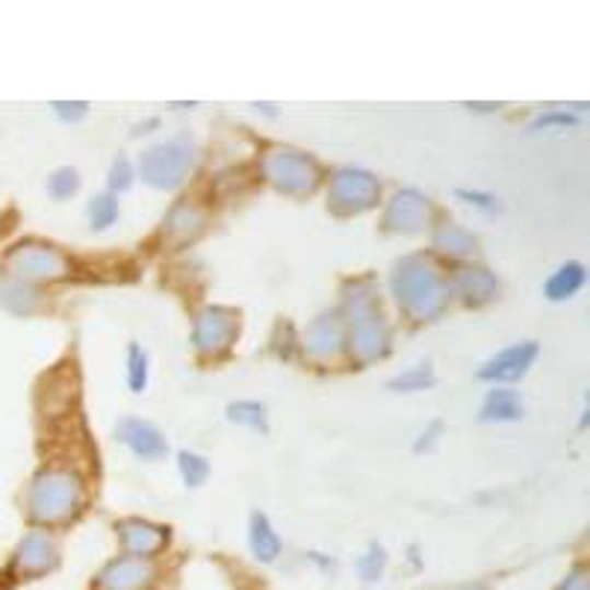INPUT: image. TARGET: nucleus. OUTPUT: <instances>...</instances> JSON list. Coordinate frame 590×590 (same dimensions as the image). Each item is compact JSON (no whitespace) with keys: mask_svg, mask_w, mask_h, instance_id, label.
I'll return each mask as SVG.
<instances>
[{"mask_svg":"<svg viewBox=\"0 0 590 590\" xmlns=\"http://www.w3.org/2000/svg\"><path fill=\"white\" fill-rule=\"evenodd\" d=\"M381 567H384V549H381V546H372V549H369L367 555H363V558H360V562H358L360 576H363V579H367V581L378 579V572H381Z\"/></svg>","mask_w":590,"mask_h":590,"instance_id":"25","label":"nucleus"},{"mask_svg":"<svg viewBox=\"0 0 590 590\" xmlns=\"http://www.w3.org/2000/svg\"><path fill=\"white\" fill-rule=\"evenodd\" d=\"M189 165H193V148L186 146L184 139L154 146L139 160L142 177L151 186H163V189L181 184L186 172H189Z\"/></svg>","mask_w":590,"mask_h":590,"instance_id":"3","label":"nucleus"},{"mask_svg":"<svg viewBox=\"0 0 590 590\" xmlns=\"http://www.w3.org/2000/svg\"><path fill=\"white\" fill-rule=\"evenodd\" d=\"M233 334H236V320H233V313L210 308L198 316V325H195V346L201 351H222L231 346Z\"/></svg>","mask_w":590,"mask_h":590,"instance_id":"8","label":"nucleus"},{"mask_svg":"<svg viewBox=\"0 0 590 590\" xmlns=\"http://www.w3.org/2000/svg\"><path fill=\"white\" fill-rule=\"evenodd\" d=\"M228 416H231V423L248 426L254 431H266V410L257 402H236L228 407Z\"/></svg>","mask_w":590,"mask_h":590,"instance_id":"19","label":"nucleus"},{"mask_svg":"<svg viewBox=\"0 0 590 590\" xmlns=\"http://www.w3.org/2000/svg\"><path fill=\"white\" fill-rule=\"evenodd\" d=\"M118 219V201L113 195H97L89 204V222L95 231H107L109 224Z\"/></svg>","mask_w":590,"mask_h":590,"instance_id":"18","label":"nucleus"},{"mask_svg":"<svg viewBox=\"0 0 590 590\" xmlns=\"http://www.w3.org/2000/svg\"><path fill=\"white\" fill-rule=\"evenodd\" d=\"M562 590H585V579H581V572L570 576V579H567V585H564Z\"/></svg>","mask_w":590,"mask_h":590,"instance_id":"30","label":"nucleus"},{"mask_svg":"<svg viewBox=\"0 0 590 590\" xmlns=\"http://www.w3.org/2000/svg\"><path fill=\"white\" fill-rule=\"evenodd\" d=\"M10 269L24 281H48L62 275L66 263L50 245H21L19 252H12Z\"/></svg>","mask_w":590,"mask_h":590,"instance_id":"6","label":"nucleus"},{"mask_svg":"<svg viewBox=\"0 0 590 590\" xmlns=\"http://www.w3.org/2000/svg\"><path fill=\"white\" fill-rule=\"evenodd\" d=\"M127 378H130V390L134 393H142L148 384V355L139 346H130L127 351Z\"/></svg>","mask_w":590,"mask_h":590,"instance_id":"20","label":"nucleus"},{"mask_svg":"<svg viewBox=\"0 0 590 590\" xmlns=\"http://www.w3.org/2000/svg\"><path fill=\"white\" fill-rule=\"evenodd\" d=\"M461 198H470V204H475V207H484V210H496L494 198H484V195H473V193H458Z\"/></svg>","mask_w":590,"mask_h":590,"instance_id":"29","label":"nucleus"},{"mask_svg":"<svg viewBox=\"0 0 590 590\" xmlns=\"http://www.w3.org/2000/svg\"><path fill=\"white\" fill-rule=\"evenodd\" d=\"M27 296H33V292H30L24 284H7V287H0V304L10 308L12 313H30Z\"/></svg>","mask_w":590,"mask_h":590,"instance_id":"23","label":"nucleus"},{"mask_svg":"<svg viewBox=\"0 0 590 590\" xmlns=\"http://www.w3.org/2000/svg\"><path fill=\"white\" fill-rule=\"evenodd\" d=\"M537 358V343H517L511 349L499 351L496 358L484 363L482 378L484 381H517L529 372V367Z\"/></svg>","mask_w":590,"mask_h":590,"instance_id":"7","label":"nucleus"},{"mask_svg":"<svg viewBox=\"0 0 590 590\" xmlns=\"http://www.w3.org/2000/svg\"><path fill=\"white\" fill-rule=\"evenodd\" d=\"M461 287H464L466 301H475V304L490 299V292L496 290L494 278L484 269H466L464 275H461Z\"/></svg>","mask_w":590,"mask_h":590,"instance_id":"17","label":"nucleus"},{"mask_svg":"<svg viewBox=\"0 0 590 590\" xmlns=\"http://www.w3.org/2000/svg\"><path fill=\"white\" fill-rule=\"evenodd\" d=\"M80 505V482L71 473H42L27 494L30 513L42 523H57Z\"/></svg>","mask_w":590,"mask_h":590,"instance_id":"1","label":"nucleus"},{"mask_svg":"<svg viewBox=\"0 0 590 590\" xmlns=\"http://www.w3.org/2000/svg\"><path fill=\"white\" fill-rule=\"evenodd\" d=\"M378 201V184L375 177L358 169H343L334 181V193H331V207L337 213H363Z\"/></svg>","mask_w":590,"mask_h":590,"instance_id":"4","label":"nucleus"},{"mask_svg":"<svg viewBox=\"0 0 590 590\" xmlns=\"http://www.w3.org/2000/svg\"><path fill=\"white\" fill-rule=\"evenodd\" d=\"M118 440L142 461H157V458H163L169 452L165 437L146 419H122L118 423Z\"/></svg>","mask_w":590,"mask_h":590,"instance_id":"9","label":"nucleus"},{"mask_svg":"<svg viewBox=\"0 0 590 590\" xmlns=\"http://www.w3.org/2000/svg\"><path fill=\"white\" fill-rule=\"evenodd\" d=\"M549 125L572 127V125H576V118H572V116H546V118H541V122H534V127H549Z\"/></svg>","mask_w":590,"mask_h":590,"instance_id":"28","label":"nucleus"},{"mask_svg":"<svg viewBox=\"0 0 590 590\" xmlns=\"http://www.w3.org/2000/svg\"><path fill=\"white\" fill-rule=\"evenodd\" d=\"M130 184H134V175H130V163H127L125 157H118L116 163H113V172H109V186H113V189H118V193H125Z\"/></svg>","mask_w":590,"mask_h":590,"instance_id":"26","label":"nucleus"},{"mask_svg":"<svg viewBox=\"0 0 590 590\" xmlns=\"http://www.w3.org/2000/svg\"><path fill=\"white\" fill-rule=\"evenodd\" d=\"M428 219L426 198L416 193H398L387 213V224L393 231H419Z\"/></svg>","mask_w":590,"mask_h":590,"instance_id":"10","label":"nucleus"},{"mask_svg":"<svg viewBox=\"0 0 590 590\" xmlns=\"http://www.w3.org/2000/svg\"><path fill=\"white\" fill-rule=\"evenodd\" d=\"M581 284H585V266L581 263H567L546 281V296L552 301L570 299V296L581 290Z\"/></svg>","mask_w":590,"mask_h":590,"instance_id":"15","label":"nucleus"},{"mask_svg":"<svg viewBox=\"0 0 590 590\" xmlns=\"http://www.w3.org/2000/svg\"><path fill=\"white\" fill-rule=\"evenodd\" d=\"M266 172L284 193H310L320 181L316 165L310 163L308 157H301L299 151H275L266 160Z\"/></svg>","mask_w":590,"mask_h":590,"instance_id":"5","label":"nucleus"},{"mask_svg":"<svg viewBox=\"0 0 590 590\" xmlns=\"http://www.w3.org/2000/svg\"><path fill=\"white\" fill-rule=\"evenodd\" d=\"M151 570H148L142 562H134V558H125V562L113 564L107 572H104V585L109 590H134L139 585H146Z\"/></svg>","mask_w":590,"mask_h":590,"instance_id":"14","label":"nucleus"},{"mask_svg":"<svg viewBox=\"0 0 590 590\" xmlns=\"http://www.w3.org/2000/svg\"><path fill=\"white\" fill-rule=\"evenodd\" d=\"M54 564V543L48 534H27L19 546V567L24 572H42Z\"/></svg>","mask_w":590,"mask_h":590,"instance_id":"12","label":"nucleus"},{"mask_svg":"<svg viewBox=\"0 0 590 590\" xmlns=\"http://www.w3.org/2000/svg\"><path fill=\"white\" fill-rule=\"evenodd\" d=\"M252 549L261 562H275L278 552H281V541H278V534L271 532L269 520L263 513H254L252 520Z\"/></svg>","mask_w":590,"mask_h":590,"instance_id":"16","label":"nucleus"},{"mask_svg":"<svg viewBox=\"0 0 590 590\" xmlns=\"http://www.w3.org/2000/svg\"><path fill=\"white\" fill-rule=\"evenodd\" d=\"M181 475L189 487H198V484L207 482L210 475V464L204 461L201 455H193V452H181Z\"/></svg>","mask_w":590,"mask_h":590,"instance_id":"22","label":"nucleus"},{"mask_svg":"<svg viewBox=\"0 0 590 590\" xmlns=\"http://www.w3.org/2000/svg\"><path fill=\"white\" fill-rule=\"evenodd\" d=\"M435 384V375H431V369L428 367H414L402 372L398 378L390 381V387L393 390H405V393H414V390H426Z\"/></svg>","mask_w":590,"mask_h":590,"instance_id":"21","label":"nucleus"},{"mask_svg":"<svg viewBox=\"0 0 590 590\" xmlns=\"http://www.w3.org/2000/svg\"><path fill=\"white\" fill-rule=\"evenodd\" d=\"M398 304H405L416 316H431L443 304V284L437 271L423 261H405L393 278Z\"/></svg>","mask_w":590,"mask_h":590,"instance_id":"2","label":"nucleus"},{"mask_svg":"<svg viewBox=\"0 0 590 590\" xmlns=\"http://www.w3.org/2000/svg\"><path fill=\"white\" fill-rule=\"evenodd\" d=\"M78 186H80V177L74 169H59L57 175L50 177L48 189L54 198H68V195L78 193Z\"/></svg>","mask_w":590,"mask_h":590,"instance_id":"24","label":"nucleus"},{"mask_svg":"<svg viewBox=\"0 0 590 590\" xmlns=\"http://www.w3.org/2000/svg\"><path fill=\"white\" fill-rule=\"evenodd\" d=\"M122 537H125L127 549L134 555H151L163 546V532L154 529V525L139 523V520H130V523H122Z\"/></svg>","mask_w":590,"mask_h":590,"instance_id":"13","label":"nucleus"},{"mask_svg":"<svg viewBox=\"0 0 590 590\" xmlns=\"http://www.w3.org/2000/svg\"><path fill=\"white\" fill-rule=\"evenodd\" d=\"M57 107V113L62 118H80L86 116V104H54Z\"/></svg>","mask_w":590,"mask_h":590,"instance_id":"27","label":"nucleus"},{"mask_svg":"<svg viewBox=\"0 0 590 590\" xmlns=\"http://www.w3.org/2000/svg\"><path fill=\"white\" fill-rule=\"evenodd\" d=\"M523 416V402L513 390L496 387L487 393L482 407L484 423H517Z\"/></svg>","mask_w":590,"mask_h":590,"instance_id":"11","label":"nucleus"}]
</instances>
